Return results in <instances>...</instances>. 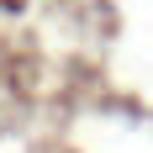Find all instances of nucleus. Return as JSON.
I'll return each mask as SVG.
<instances>
[{
	"mask_svg": "<svg viewBox=\"0 0 153 153\" xmlns=\"http://www.w3.org/2000/svg\"><path fill=\"white\" fill-rule=\"evenodd\" d=\"M27 11V0H0V16H21Z\"/></svg>",
	"mask_w": 153,
	"mask_h": 153,
	"instance_id": "nucleus-1",
	"label": "nucleus"
}]
</instances>
